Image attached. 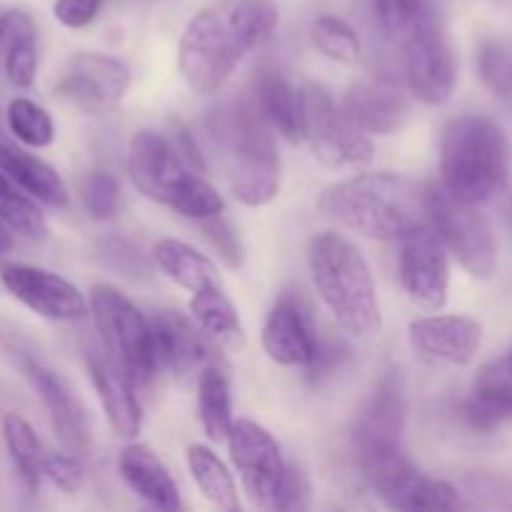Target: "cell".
<instances>
[{"instance_id":"1","label":"cell","mask_w":512,"mask_h":512,"mask_svg":"<svg viewBox=\"0 0 512 512\" xmlns=\"http://www.w3.org/2000/svg\"><path fill=\"white\" fill-rule=\"evenodd\" d=\"M320 210L373 240H403L430 223L425 188L393 173L355 175L333 183L320 195Z\"/></svg>"},{"instance_id":"2","label":"cell","mask_w":512,"mask_h":512,"mask_svg":"<svg viewBox=\"0 0 512 512\" xmlns=\"http://www.w3.org/2000/svg\"><path fill=\"white\" fill-rule=\"evenodd\" d=\"M205 128L223 155L235 198L250 208L273 203L280 190V158L260 108L243 100L223 103L210 110Z\"/></svg>"},{"instance_id":"3","label":"cell","mask_w":512,"mask_h":512,"mask_svg":"<svg viewBox=\"0 0 512 512\" xmlns=\"http://www.w3.org/2000/svg\"><path fill=\"white\" fill-rule=\"evenodd\" d=\"M510 143L505 130L485 115H460L443 128L440 178L463 203L480 205L508 183Z\"/></svg>"},{"instance_id":"4","label":"cell","mask_w":512,"mask_h":512,"mask_svg":"<svg viewBox=\"0 0 512 512\" xmlns=\"http://www.w3.org/2000/svg\"><path fill=\"white\" fill-rule=\"evenodd\" d=\"M308 263L315 288L340 328L353 338H375L383 318L363 253L343 235L323 233L310 240Z\"/></svg>"},{"instance_id":"5","label":"cell","mask_w":512,"mask_h":512,"mask_svg":"<svg viewBox=\"0 0 512 512\" xmlns=\"http://www.w3.org/2000/svg\"><path fill=\"white\" fill-rule=\"evenodd\" d=\"M128 170L135 188L153 203L190 220L223 215L225 200L208 180L190 168L178 150L160 135L143 130L130 140Z\"/></svg>"},{"instance_id":"6","label":"cell","mask_w":512,"mask_h":512,"mask_svg":"<svg viewBox=\"0 0 512 512\" xmlns=\"http://www.w3.org/2000/svg\"><path fill=\"white\" fill-rule=\"evenodd\" d=\"M0 345L5 353L13 358L20 373L25 375L30 385H33L35 395L43 403L45 413H48L50 425H53L55 438L60 440L65 450L75 455H85L90 450V423L85 415L83 405L75 398L70 385L40 358L35 345L23 335V330L15 328L8 320H0Z\"/></svg>"},{"instance_id":"7","label":"cell","mask_w":512,"mask_h":512,"mask_svg":"<svg viewBox=\"0 0 512 512\" xmlns=\"http://www.w3.org/2000/svg\"><path fill=\"white\" fill-rule=\"evenodd\" d=\"M90 310L103 348L135 385H148L160 370L153 323H148L133 300L110 285H95L90 293Z\"/></svg>"},{"instance_id":"8","label":"cell","mask_w":512,"mask_h":512,"mask_svg":"<svg viewBox=\"0 0 512 512\" xmlns=\"http://www.w3.org/2000/svg\"><path fill=\"white\" fill-rule=\"evenodd\" d=\"M240 58H243V48L235 40L233 30L213 10H200L185 25L178 63L185 83L195 93H218L230 80Z\"/></svg>"},{"instance_id":"9","label":"cell","mask_w":512,"mask_h":512,"mask_svg":"<svg viewBox=\"0 0 512 512\" xmlns=\"http://www.w3.org/2000/svg\"><path fill=\"white\" fill-rule=\"evenodd\" d=\"M425 203H428L430 225L438 230L445 248L458 258V263L468 270L473 278H490L498 265V248L490 233V225L475 205L463 203L443 185H428L425 188Z\"/></svg>"},{"instance_id":"10","label":"cell","mask_w":512,"mask_h":512,"mask_svg":"<svg viewBox=\"0 0 512 512\" xmlns=\"http://www.w3.org/2000/svg\"><path fill=\"white\" fill-rule=\"evenodd\" d=\"M303 100V138L313 155L328 168L360 170L373 160V143L360 133L343 108L333 103L328 90L318 83H308L300 90Z\"/></svg>"},{"instance_id":"11","label":"cell","mask_w":512,"mask_h":512,"mask_svg":"<svg viewBox=\"0 0 512 512\" xmlns=\"http://www.w3.org/2000/svg\"><path fill=\"white\" fill-rule=\"evenodd\" d=\"M403 40L410 93L428 105H443L453 95L458 68H455V55L448 43V35L433 10H420Z\"/></svg>"},{"instance_id":"12","label":"cell","mask_w":512,"mask_h":512,"mask_svg":"<svg viewBox=\"0 0 512 512\" xmlns=\"http://www.w3.org/2000/svg\"><path fill=\"white\" fill-rule=\"evenodd\" d=\"M228 445L250 503L275 510L288 463L280 455V445L273 435L253 420H238L230 430Z\"/></svg>"},{"instance_id":"13","label":"cell","mask_w":512,"mask_h":512,"mask_svg":"<svg viewBox=\"0 0 512 512\" xmlns=\"http://www.w3.org/2000/svg\"><path fill=\"white\" fill-rule=\"evenodd\" d=\"M370 488L390 510H458V490L438 478H428L408 463L403 453L363 468Z\"/></svg>"},{"instance_id":"14","label":"cell","mask_w":512,"mask_h":512,"mask_svg":"<svg viewBox=\"0 0 512 512\" xmlns=\"http://www.w3.org/2000/svg\"><path fill=\"white\" fill-rule=\"evenodd\" d=\"M130 88V70L118 58L78 53L55 85V100L88 115L108 113Z\"/></svg>"},{"instance_id":"15","label":"cell","mask_w":512,"mask_h":512,"mask_svg":"<svg viewBox=\"0 0 512 512\" xmlns=\"http://www.w3.org/2000/svg\"><path fill=\"white\" fill-rule=\"evenodd\" d=\"M400 283L408 298L420 308L440 310L448 303V248L430 223L420 225L403 238Z\"/></svg>"},{"instance_id":"16","label":"cell","mask_w":512,"mask_h":512,"mask_svg":"<svg viewBox=\"0 0 512 512\" xmlns=\"http://www.w3.org/2000/svg\"><path fill=\"white\" fill-rule=\"evenodd\" d=\"M403 428H405V393L403 380L395 370H390L375 388L373 398L360 413L353 430V445L358 453L360 468L403 453Z\"/></svg>"},{"instance_id":"17","label":"cell","mask_w":512,"mask_h":512,"mask_svg":"<svg viewBox=\"0 0 512 512\" xmlns=\"http://www.w3.org/2000/svg\"><path fill=\"white\" fill-rule=\"evenodd\" d=\"M0 283L18 303L48 320H80L88 313V303L70 280L58 273L35 268L28 263L5 260L0 263Z\"/></svg>"},{"instance_id":"18","label":"cell","mask_w":512,"mask_h":512,"mask_svg":"<svg viewBox=\"0 0 512 512\" xmlns=\"http://www.w3.org/2000/svg\"><path fill=\"white\" fill-rule=\"evenodd\" d=\"M85 365H88L90 380L98 390L113 433L125 440L138 438L143 428V410H140V400L135 398V383L128 378V373L115 363L100 340L85 345Z\"/></svg>"},{"instance_id":"19","label":"cell","mask_w":512,"mask_h":512,"mask_svg":"<svg viewBox=\"0 0 512 512\" xmlns=\"http://www.w3.org/2000/svg\"><path fill=\"white\" fill-rule=\"evenodd\" d=\"M408 93L393 75H373L353 85L343 98V113L360 133L393 135L408 118Z\"/></svg>"},{"instance_id":"20","label":"cell","mask_w":512,"mask_h":512,"mask_svg":"<svg viewBox=\"0 0 512 512\" xmlns=\"http://www.w3.org/2000/svg\"><path fill=\"white\" fill-rule=\"evenodd\" d=\"M410 348L428 360L468 365L483 343V325L468 315H430L410 323Z\"/></svg>"},{"instance_id":"21","label":"cell","mask_w":512,"mask_h":512,"mask_svg":"<svg viewBox=\"0 0 512 512\" xmlns=\"http://www.w3.org/2000/svg\"><path fill=\"white\" fill-rule=\"evenodd\" d=\"M263 348L273 363L298 368L313 360L318 348L313 318L295 295H283L268 313L263 328Z\"/></svg>"},{"instance_id":"22","label":"cell","mask_w":512,"mask_h":512,"mask_svg":"<svg viewBox=\"0 0 512 512\" xmlns=\"http://www.w3.org/2000/svg\"><path fill=\"white\" fill-rule=\"evenodd\" d=\"M153 333L158 365L170 370L175 378H190V375L203 373V368L213 365L215 353L205 340L208 335L198 333V328H193L183 315H155Z\"/></svg>"},{"instance_id":"23","label":"cell","mask_w":512,"mask_h":512,"mask_svg":"<svg viewBox=\"0 0 512 512\" xmlns=\"http://www.w3.org/2000/svg\"><path fill=\"white\" fill-rule=\"evenodd\" d=\"M0 170L25 193L33 195L38 203L48 205V208L68 205V185L60 178L58 170L38 155L28 153V145L18 143L13 135L3 133V130H0Z\"/></svg>"},{"instance_id":"24","label":"cell","mask_w":512,"mask_h":512,"mask_svg":"<svg viewBox=\"0 0 512 512\" xmlns=\"http://www.w3.org/2000/svg\"><path fill=\"white\" fill-rule=\"evenodd\" d=\"M512 418V348L485 365L465 403V420L480 433H493Z\"/></svg>"},{"instance_id":"25","label":"cell","mask_w":512,"mask_h":512,"mask_svg":"<svg viewBox=\"0 0 512 512\" xmlns=\"http://www.w3.org/2000/svg\"><path fill=\"white\" fill-rule=\"evenodd\" d=\"M120 475H123L125 485L153 508L173 512L183 505L173 475L160 463L158 455L145 445H128L120 453Z\"/></svg>"},{"instance_id":"26","label":"cell","mask_w":512,"mask_h":512,"mask_svg":"<svg viewBox=\"0 0 512 512\" xmlns=\"http://www.w3.org/2000/svg\"><path fill=\"white\" fill-rule=\"evenodd\" d=\"M0 63L10 85L30 88L38 75V30L25 10L0 15Z\"/></svg>"},{"instance_id":"27","label":"cell","mask_w":512,"mask_h":512,"mask_svg":"<svg viewBox=\"0 0 512 512\" xmlns=\"http://www.w3.org/2000/svg\"><path fill=\"white\" fill-rule=\"evenodd\" d=\"M255 95L263 118L283 138L293 143L303 138V100L285 75H280L278 70H263L255 83Z\"/></svg>"},{"instance_id":"28","label":"cell","mask_w":512,"mask_h":512,"mask_svg":"<svg viewBox=\"0 0 512 512\" xmlns=\"http://www.w3.org/2000/svg\"><path fill=\"white\" fill-rule=\"evenodd\" d=\"M0 433H3L5 450H8L25 490L28 493H38L40 483L45 478V458H48V450L43 448L33 425L23 415L5 413L3 420H0Z\"/></svg>"},{"instance_id":"29","label":"cell","mask_w":512,"mask_h":512,"mask_svg":"<svg viewBox=\"0 0 512 512\" xmlns=\"http://www.w3.org/2000/svg\"><path fill=\"white\" fill-rule=\"evenodd\" d=\"M190 313L198 328L225 348H238L243 345V325H240L238 310L235 305L225 298L220 285H210V288L198 290L190 298Z\"/></svg>"},{"instance_id":"30","label":"cell","mask_w":512,"mask_h":512,"mask_svg":"<svg viewBox=\"0 0 512 512\" xmlns=\"http://www.w3.org/2000/svg\"><path fill=\"white\" fill-rule=\"evenodd\" d=\"M153 258L158 268L180 288L198 293V290L218 285V270L205 255L193 250L180 240L165 238L153 248Z\"/></svg>"},{"instance_id":"31","label":"cell","mask_w":512,"mask_h":512,"mask_svg":"<svg viewBox=\"0 0 512 512\" xmlns=\"http://www.w3.org/2000/svg\"><path fill=\"white\" fill-rule=\"evenodd\" d=\"M188 468L200 493H203L215 508L223 512H235L240 508L233 475L228 473L223 460H220L208 445H190Z\"/></svg>"},{"instance_id":"32","label":"cell","mask_w":512,"mask_h":512,"mask_svg":"<svg viewBox=\"0 0 512 512\" xmlns=\"http://www.w3.org/2000/svg\"><path fill=\"white\" fill-rule=\"evenodd\" d=\"M198 408L203 430L213 443H223L233 430V408H230V385L218 365L203 368L198 378Z\"/></svg>"},{"instance_id":"33","label":"cell","mask_w":512,"mask_h":512,"mask_svg":"<svg viewBox=\"0 0 512 512\" xmlns=\"http://www.w3.org/2000/svg\"><path fill=\"white\" fill-rule=\"evenodd\" d=\"M0 223L8 225L20 238L43 240L48 235V223L33 195L15 185L3 170H0Z\"/></svg>"},{"instance_id":"34","label":"cell","mask_w":512,"mask_h":512,"mask_svg":"<svg viewBox=\"0 0 512 512\" xmlns=\"http://www.w3.org/2000/svg\"><path fill=\"white\" fill-rule=\"evenodd\" d=\"M278 23L280 13L273 0H238L228 18L230 30H233L243 53L268 43L278 30Z\"/></svg>"},{"instance_id":"35","label":"cell","mask_w":512,"mask_h":512,"mask_svg":"<svg viewBox=\"0 0 512 512\" xmlns=\"http://www.w3.org/2000/svg\"><path fill=\"white\" fill-rule=\"evenodd\" d=\"M5 120H8L10 135L28 148H48L55 140V125L48 110L23 95L10 100L5 108Z\"/></svg>"},{"instance_id":"36","label":"cell","mask_w":512,"mask_h":512,"mask_svg":"<svg viewBox=\"0 0 512 512\" xmlns=\"http://www.w3.org/2000/svg\"><path fill=\"white\" fill-rule=\"evenodd\" d=\"M310 40L325 58L353 65L360 58V38L338 15H320L310 25Z\"/></svg>"},{"instance_id":"37","label":"cell","mask_w":512,"mask_h":512,"mask_svg":"<svg viewBox=\"0 0 512 512\" xmlns=\"http://www.w3.org/2000/svg\"><path fill=\"white\" fill-rule=\"evenodd\" d=\"M80 200H83L85 213L93 220H110L118 213L120 200V185L110 173H93L83 183L80 190Z\"/></svg>"},{"instance_id":"38","label":"cell","mask_w":512,"mask_h":512,"mask_svg":"<svg viewBox=\"0 0 512 512\" xmlns=\"http://www.w3.org/2000/svg\"><path fill=\"white\" fill-rule=\"evenodd\" d=\"M478 70L495 95L512 98V55L503 45L485 43L478 53Z\"/></svg>"},{"instance_id":"39","label":"cell","mask_w":512,"mask_h":512,"mask_svg":"<svg viewBox=\"0 0 512 512\" xmlns=\"http://www.w3.org/2000/svg\"><path fill=\"white\" fill-rule=\"evenodd\" d=\"M100 258H103L105 265H110L113 270H118L125 278H145L150 273L148 260L143 258L135 245H130L128 240L123 238H103L98 243Z\"/></svg>"},{"instance_id":"40","label":"cell","mask_w":512,"mask_h":512,"mask_svg":"<svg viewBox=\"0 0 512 512\" xmlns=\"http://www.w3.org/2000/svg\"><path fill=\"white\" fill-rule=\"evenodd\" d=\"M423 8V0H373L375 18L388 38H403Z\"/></svg>"},{"instance_id":"41","label":"cell","mask_w":512,"mask_h":512,"mask_svg":"<svg viewBox=\"0 0 512 512\" xmlns=\"http://www.w3.org/2000/svg\"><path fill=\"white\" fill-rule=\"evenodd\" d=\"M200 230L208 238V243L218 250L220 258L225 260L228 268H240L243 265V243H240V235L235 233L233 225L223 218V215H213V218L198 220Z\"/></svg>"},{"instance_id":"42","label":"cell","mask_w":512,"mask_h":512,"mask_svg":"<svg viewBox=\"0 0 512 512\" xmlns=\"http://www.w3.org/2000/svg\"><path fill=\"white\" fill-rule=\"evenodd\" d=\"M350 360V348L338 340H318V348H315L313 360H310L305 368H308V380L313 385L325 383L328 378H333L340 368Z\"/></svg>"},{"instance_id":"43","label":"cell","mask_w":512,"mask_h":512,"mask_svg":"<svg viewBox=\"0 0 512 512\" xmlns=\"http://www.w3.org/2000/svg\"><path fill=\"white\" fill-rule=\"evenodd\" d=\"M45 478L63 493H75L83 485V465L75 453H48L45 458Z\"/></svg>"},{"instance_id":"44","label":"cell","mask_w":512,"mask_h":512,"mask_svg":"<svg viewBox=\"0 0 512 512\" xmlns=\"http://www.w3.org/2000/svg\"><path fill=\"white\" fill-rule=\"evenodd\" d=\"M103 0H55L53 15L60 25L70 30H80L98 18Z\"/></svg>"},{"instance_id":"45","label":"cell","mask_w":512,"mask_h":512,"mask_svg":"<svg viewBox=\"0 0 512 512\" xmlns=\"http://www.w3.org/2000/svg\"><path fill=\"white\" fill-rule=\"evenodd\" d=\"M310 500V485L305 480L303 470L288 463V473H285L283 488H280V498L275 510H305Z\"/></svg>"},{"instance_id":"46","label":"cell","mask_w":512,"mask_h":512,"mask_svg":"<svg viewBox=\"0 0 512 512\" xmlns=\"http://www.w3.org/2000/svg\"><path fill=\"white\" fill-rule=\"evenodd\" d=\"M173 148L178 150L180 158H183L185 163L190 165V168L198 170V173H205V168H208V165H205L203 153H200L198 145H195L190 130L185 128V125H180V123L175 125V145H173Z\"/></svg>"},{"instance_id":"47","label":"cell","mask_w":512,"mask_h":512,"mask_svg":"<svg viewBox=\"0 0 512 512\" xmlns=\"http://www.w3.org/2000/svg\"><path fill=\"white\" fill-rule=\"evenodd\" d=\"M10 248H13V230L0 223V255L8 253Z\"/></svg>"},{"instance_id":"48","label":"cell","mask_w":512,"mask_h":512,"mask_svg":"<svg viewBox=\"0 0 512 512\" xmlns=\"http://www.w3.org/2000/svg\"><path fill=\"white\" fill-rule=\"evenodd\" d=\"M0 15H3V13H0Z\"/></svg>"}]
</instances>
